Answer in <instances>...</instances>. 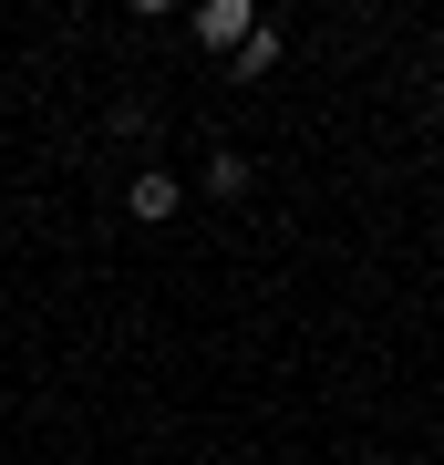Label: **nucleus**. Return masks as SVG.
I'll list each match as a JSON object with an SVG mask.
<instances>
[{
    "mask_svg": "<svg viewBox=\"0 0 444 465\" xmlns=\"http://www.w3.org/2000/svg\"><path fill=\"white\" fill-rule=\"evenodd\" d=\"M248 176H259V166H248L238 145H217L207 166H197V186H207V197H248Z\"/></svg>",
    "mask_w": 444,
    "mask_h": 465,
    "instance_id": "obj_3",
    "label": "nucleus"
},
{
    "mask_svg": "<svg viewBox=\"0 0 444 465\" xmlns=\"http://www.w3.org/2000/svg\"><path fill=\"white\" fill-rule=\"evenodd\" d=\"M114 134H124V145H155V104H145V94L114 104Z\"/></svg>",
    "mask_w": 444,
    "mask_h": 465,
    "instance_id": "obj_5",
    "label": "nucleus"
},
{
    "mask_svg": "<svg viewBox=\"0 0 444 465\" xmlns=\"http://www.w3.org/2000/svg\"><path fill=\"white\" fill-rule=\"evenodd\" d=\"M238 73H280V32H269V21L238 42Z\"/></svg>",
    "mask_w": 444,
    "mask_h": 465,
    "instance_id": "obj_4",
    "label": "nucleus"
},
{
    "mask_svg": "<svg viewBox=\"0 0 444 465\" xmlns=\"http://www.w3.org/2000/svg\"><path fill=\"white\" fill-rule=\"evenodd\" d=\"M124 207H134V228H165V217L186 207V186L165 176V166H134V186H124Z\"/></svg>",
    "mask_w": 444,
    "mask_h": 465,
    "instance_id": "obj_1",
    "label": "nucleus"
},
{
    "mask_svg": "<svg viewBox=\"0 0 444 465\" xmlns=\"http://www.w3.org/2000/svg\"><path fill=\"white\" fill-rule=\"evenodd\" d=\"M248 32H259V11H248V0H197V42H207V52H238Z\"/></svg>",
    "mask_w": 444,
    "mask_h": 465,
    "instance_id": "obj_2",
    "label": "nucleus"
}]
</instances>
